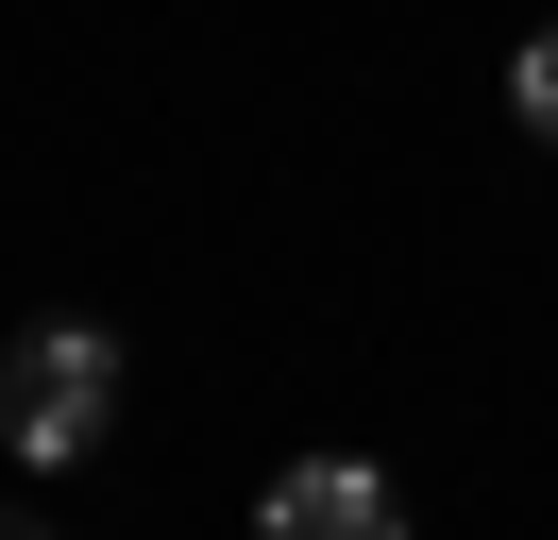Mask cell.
<instances>
[{
    "mask_svg": "<svg viewBox=\"0 0 558 540\" xmlns=\"http://www.w3.org/2000/svg\"><path fill=\"white\" fill-rule=\"evenodd\" d=\"M102 422H119V338L102 321H35L17 355H0V456L17 472L102 456Z\"/></svg>",
    "mask_w": 558,
    "mask_h": 540,
    "instance_id": "cell-1",
    "label": "cell"
},
{
    "mask_svg": "<svg viewBox=\"0 0 558 540\" xmlns=\"http://www.w3.org/2000/svg\"><path fill=\"white\" fill-rule=\"evenodd\" d=\"M271 524H288V540H389L407 490H389L373 456H305V472H271Z\"/></svg>",
    "mask_w": 558,
    "mask_h": 540,
    "instance_id": "cell-2",
    "label": "cell"
},
{
    "mask_svg": "<svg viewBox=\"0 0 558 540\" xmlns=\"http://www.w3.org/2000/svg\"><path fill=\"white\" fill-rule=\"evenodd\" d=\"M508 101H524V135H558V17L524 34V68H508Z\"/></svg>",
    "mask_w": 558,
    "mask_h": 540,
    "instance_id": "cell-3",
    "label": "cell"
}]
</instances>
